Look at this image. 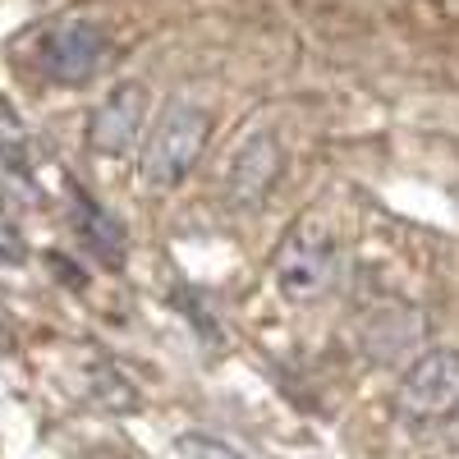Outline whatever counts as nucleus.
<instances>
[{
    "mask_svg": "<svg viewBox=\"0 0 459 459\" xmlns=\"http://www.w3.org/2000/svg\"><path fill=\"white\" fill-rule=\"evenodd\" d=\"M207 134H212V115L198 101L175 97L157 115V125H152V138H147V152H143V179L152 188H175L198 166Z\"/></svg>",
    "mask_w": 459,
    "mask_h": 459,
    "instance_id": "1",
    "label": "nucleus"
},
{
    "mask_svg": "<svg viewBox=\"0 0 459 459\" xmlns=\"http://www.w3.org/2000/svg\"><path fill=\"white\" fill-rule=\"evenodd\" d=\"M395 413L409 428H437L459 413V350H428L418 359L400 391H395Z\"/></svg>",
    "mask_w": 459,
    "mask_h": 459,
    "instance_id": "2",
    "label": "nucleus"
},
{
    "mask_svg": "<svg viewBox=\"0 0 459 459\" xmlns=\"http://www.w3.org/2000/svg\"><path fill=\"white\" fill-rule=\"evenodd\" d=\"M276 285L290 303H317L340 285V248L322 235H290L276 257Z\"/></svg>",
    "mask_w": 459,
    "mask_h": 459,
    "instance_id": "3",
    "label": "nucleus"
},
{
    "mask_svg": "<svg viewBox=\"0 0 459 459\" xmlns=\"http://www.w3.org/2000/svg\"><path fill=\"white\" fill-rule=\"evenodd\" d=\"M106 42H101V28L88 19H60L42 32L37 42V60H42V74L65 88H79L88 83L92 74L101 69Z\"/></svg>",
    "mask_w": 459,
    "mask_h": 459,
    "instance_id": "4",
    "label": "nucleus"
},
{
    "mask_svg": "<svg viewBox=\"0 0 459 459\" xmlns=\"http://www.w3.org/2000/svg\"><path fill=\"white\" fill-rule=\"evenodd\" d=\"M143 115H147L143 83H120L88 115V147L101 152V157H125L143 134Z\"/></svg>",
    "mask_w": 459,
    "mask_h": 459,
    "instance_id": "5",
    "label": "nucleus"
},
{
    "mask_svg": "<svg viewBox=\"0 0 459 459\" xmlns=\"http://www.w3.org/2000/svg\"><path fill=\"white\" fill-rule=\"evenodd\" d=\"M281 170H285L281 143H276L272 134H253V138L239 147V157H235V166H230V175H225L230 203H235V207H257V203L276 188Z\"/></svg>",
    "mask_w": 459,
    "mask_h": 459,
    "instance_id": "6",
    "label": "nucleus"
},
{
    "mask_svg": "<svg viewBox=\"0 0 459 459\" xmlns=\"http://www.w3.org/2000/svg\"><path fill=\"white\" fill-rule=\"evenodd\" d=\"M74 230H79L83 248H92L106 266H120L125 262V225L115 221L97 198L74 194Z\"/></svg>",
    "mask_w": 459,
    "mask_h": 459,
    "instance_id": "7",
    "label": "nucleus"
},
{
    "mask_svg": "<svg viewBox=\"0 0 459 459\" xmlns=\"http://www.w3.org/2000/svg\"><path fill=\"white\" fill-rule=\"evenodd\" d=\"M88 395L101 404V409H115V413H129L138 404V391L129 386V377L125 372H115V368H92V386Z\"/></svg>",
    "mask_w": 459,
    "mask_h": 459,
    "instance_id": "8",
    "label": "nucleus"
},
{
    "mask_svg": "<svg viewBox=\"0 0 459 459\" xmlns=\"http://www.w3.org/2000/svg\"><path fill=\"white\" fill-rule=\"evenodd\" d=\"M179 455H184V459H248L244 450L225 446V441H216V437H203V432L179 437Z\"/></svg>",
    "mask_w": 459,
    "mask_h": 459,
    "instance_id": "9",
    "label": "nucleus"
},
{
    "mask_svg": "<svg viewBox=\"0 0 459 459\" xmlns=\"http://www.w3.org/2000/svg\"><path fill=\"white\" fill-rule=\"evenodd\" d=\"M0 257H5V262H19L23 257V244H19V230L5 221V216H0Z\"/></svg>",
    "mask_w": 459,
    "mask_h": 459,
    "instance_id": "10",
    "label": "nucleus"
}]
</instances>
